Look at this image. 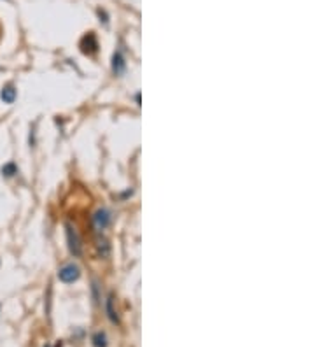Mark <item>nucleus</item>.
Returning <instances> with one entry per match:
<instances>
[{
    "instance_id": "obj_1",
    "label": "nucleus",
    "mask_w": 315,
    "mask_h": 347,
    "mask_svg": "<svg viewBox=\"0 0 315 347\" xmlns=\"http://www.w3.org/2000/svg\"><path fill=\"white\" fill-rule=\"evenodd\" d=\"M79 275H81L79 267H77V265H74V263L65 265V267H61L60 272H58L60 281H63V283H67V284L77 281V279H79Z\"/></svg>"
},
{
    "instance_id": "obj_6",
    "label": "nucleus",
    "mask_w": 315,
    "mask_h": 347,
    "mask_svg": "<svg viewBox=\"0 0 315 347\" xmlns=\"http://www.w3.org/2000/svg\"><path fill=\"white\" fill-rule=\"evenodd\" d=\"M107 310H109V317H110V321H114V322H117V316H116V312L112 310V296L109 298V304H107Z\"/></svg>"
},
{
    "instance_id": "obj_4",
    "label": "nucleus",
    "mask_w": 315,
    "mask_h": 347,
    "mask_svg": "<svg viewBox=\"0 0 315 347\" xmlns=\"http://www.w3.org/2000/svg\"><path fill=\"white\" fill-rule=\"evenodd\" d=\"M2 100L6 102V104H12V102H14V99H16V89L12 88V86H6L2 89Z\"/></svg>"
},
{
    "instance_id": "obj_7",
    "label": "nucleus",
    "mask_w": 315,
    "mask_h": 347,
    "mask_svg": "<svg viewBox=\"0 0 315 347\" xmlns=\"http://www.w3.org/2000/svg\"><path fill=\"white\" fill-rule=\"evenodd\" d=\"M2 172L6 174V175H12V174L16 172V169H14V165H12V163H9V165H6V167H4V169H2Z\"/></svg>"
},
{
    "instance_id": "obj_2",
    "label": "nucleus",
    "mask_w": 315,
    "mask_h": 347,
    "mask_svg": "<svg viewBox=\"0 0 315 347\" xmlns=\"http://www.w3.org/2000/svg\"><path fill=\"white\" fill-rule=\"evenodd\" d=\"M67 239H68V247H70L72 255L81 256V240H79V235H77V232L74 230L70 224H67Z\"/></svg>"
},
{
    "instance_id": "obj_5",
    "label": "nucleus",
    "mask_w": 315,
    "mask_h": 347,
    "mask_svg": "<svg viewBox=\"0 0 315 347\" xmlns=\"http://www.w3.org/2000/svg\"><path fill=\"white\" fill-rule=\"evenodd\" d=\"M93 342H95V347H105V345H107L104 333H96L95 337H93Z\"/></svg>"
},
{
    "instance_id": "obj_3",
    "label": "nucleus",
    "mask_w": 315,
    "mask_h": 347,
    "mask_svg": "<svg viewBox=\"0 0 315 347\" xmlns=\"http://www.w3.org/2000/svg\"><path fill=\"white\" fill-rule=\"evenodd\" d=\"M109 223H110V214L105 209H100L95 216H93V224H95V228L98 232L105 230V228L109 226Z\"/></svg>"
}]
</instances>
